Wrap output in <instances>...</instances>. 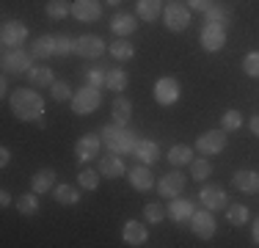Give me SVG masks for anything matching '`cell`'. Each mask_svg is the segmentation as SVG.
<instances>
[{
    "label": "cell",
    "instance_id": "12",
    "mask_svg": "<svg viewBox=\"0 0 259 248\" xmlns=\"http://www.w3.org/2000/svg\"><path fill=\"white\" fill-rule=\"evenodd\" d=\"M199 201L204 204L207 210H212V213L229 207V196H226V190L221 188V185H204V188L199 190Z\"/></svg>",
    "mask_w": 259,
    "mask_h": 248
},
{
    "label": "cell",
    "instance_id": "2",
    "mask_svg": "<svg viewBox=\"0 0 259 248\" xmlns=\"http://www.w3.org/2000/svg\"><path fill=\"white\" fill-rule=\"evenodd\" d=\"M100 135H102V144L113 154H133L135 144H138V135L133 130H127V124H116V121L102 127Z\"/></svg>",
    "mask_w": 259,
    "mask_h": 248
},
{
    "label": "cell",
    "instance_id": "35",
    "mask_svg": "<svg viewBox=\"0 0 259 248\" xmlns=\"http://www.w3.org/2000/svg\"><path fill=\"white\" fill-rule=\"evenodd\" d=\"M248 207H245V204H229V207H226V221L232 223V226H245V223H248Z\"/></svg>",
    "mask_w": 259,
    "mask_h": 248
},
{
    "label": "cell",
    "instance_id": "18",
    "mask_svg": "<svg viewBox=\"0 0 259 248\" xmlns=\"http://www.w3.org/2000/svg\"><path fill=\"white\" fill-rule=\"evenodd\" d=\"M165 213H168V218L174 223H190L193 218V201H188V198H168V207H165Z\"/></svg>",
    "mask_w": 259,
    "mask_h": 248
},
{
    "label": "cell",
    "instance_id": "39",
    "mask_svg": "<svg viewBox=\"0 0 259 248\" xmlns=\"http://www.w3.org/2000/svg\"><path fill=\"white\" fill-rule=\"evenodd\" d=\"M75 45H77V39H72V36H66V33H58L55 36V55H72L75 53Z\"/></svg>",
    "mask_w": 259,
    "mask_h": 248
},
{
    "label": "cell",
    "instance_id": "8",
    "mask_svg": "<svg viewBox=\"0 0 259 248\" xmlns=\"http://www.w3.org/2000/svg\"><path fill=\"white\" fill-rule=\"evenodd\" d=\"M28 42V25L20 20H6L0 28V45L3 47H22Z\"/></svg>",
    "mask_w": 259,
    "mask_h": 248
},
{
    "label": "cell",
    "instance_id": "24",
    "mask_svg": "<svg viewBox=\"0 0 259 248\" xmlns=\"http://www.w3.org/2000/svg\"><path fill=\"white\" fill-rule=\"evenodd\" d=\"M55 179H58V174L55 169H39L33 174V179H30V190H36V193H50L55 188Z\"/></svg>",
    "mask_w": 259,
    "mask_h": 248
},
{
    "label": "cell",
    "instance_id": "44",
    "mask_svg": "<svg viewBox=\"0 0 259 248\" xmlns=\"http://www.w3.org/2000/svg\"><path fill=\"white\" fill-rule=\"evenodd\" d=\"M212 3H215V0H188V6H190L193 11H207Z\"/></svg>",
    "mask_w": 259,
    "mask_h": 248
},
{
    "label": "cell",
    "instance_id": "14",
    "mask_svg": "<svg viewBox=\"0 0 259 248\" xmlns=\"http://www.w3.org/2000/svg\"><path fill=\"white\" fill-rule=\"evenodd\" d=\"M135 30H138V17L135 14H130V11H116V14L110 17V33H113L116 39H127Z\"/></svg>",
    "mask_w": 259,
    "mask_h": 248
},
{
    "label": "cell",
    "instance_id": "36",
    "mask_svg": "<svg viewBox=\"0 0 259 248\" xmlns=\"http://www.w3.org/2000/svg\"><path fill=\"white\" fill-rule=\"evenodd\" d=\"M100 177H102L100 169H97V171L94 169H83L77 174V185L83 190H97V188H100Z\"/></svg>",
    "mask_w": 259,
    "mask_h": 248
},
{
    "label": "cell",
    "instance_id": "31",
    "mask_svg": "<svg viewBox=\"0 0 259 248\" xmlns=\"http://www.w3.org/2000/svg\"><path fill=\"white\" fill-rule=\"evenodd\" d=\"M108 53L113 61H133L135 58V47L127 39H116L113 45H108Z\"/></svg>",
    "mask_w": 259,
    "mask_h": 248
},
{
    "label": "cell",
    "instance_id": "34",
    "mask_svg": "<svg viewBox=\"0 0 259 248\" xmlns=\"http://www.w3.org/2000/svg\"><path fill=\"white\" fill-rule=\"evenodd\" d=\"M229 20H232V14H229V9L226 6H218V3H212L209 9L204 11V22H212V25H229Z\"/></svg>",
    "mask_w": 259,
    "mask_h": 248
},
{
    "label": "cell",
    "instance_id": "30",
    "mask_svg": "<svg viewBox=\"0 0 259 248\" xmlns=\"http://www.w3.org/2000/svg\"><path fill=\"white\" fill-rule=\"evenodd\" d=\"M53 196H55V201L64 204V207H72V204L80 201V190L75 188V185H64V182L53 188Z\"/></svg>",
    "mask_w": 259,
    "mask_h": 248
},
{
    "label": "cell",
    "instance_id": "20",
    "mask_svg": "<svg viewBox=\"0 0 259 248\" xmlns=\"http://www.w3.org/2000/svg\"><path fill=\"white\" fill-rule=\"evenodd\" d=\"M146 237H149V229H146L144 221H127L124 229H121V240H124L127 245H133V248L144 245Z\"/></svg>",
    "mask_w": 259,
    "mask_h": 248
},
{
    "label": "cell",
    "instance_id": "33",
    "mask_svg": "<svg viewBox=\"0 0 259 248\" xmlns=\"http://www.w3.org/2000/svg\"><path fill=\"white\" fill-rule=\"evenodd\" d=\"M45 11H47V17H50V20L61 22L64 17L72 14V3H69V0H47Z\"/></svg>",
    "mask_w": 259,
    "mask_h": 248
},
{
    "label": "cell",
    "instance_id": "49",
    "mask_svg": "<svg viewBox=\"0 0 259 248\" xmlns=\"http://www.w3.org/2000/svg\"><path fill=\"white\" fill-rule=\"evenodd\" d=\"M251 237H254V243L259 245V218L254 221V226H251Z\"/></svg>",
    "mask_w": 259,
    "mask_h": 248
},
{
    "label": "cell",
    "instance_id": "23",
    "mask_svg": "<svg viewBox=\"0 0 259 248\" xmlns=\"http://www.w3.org/2000/svg\"><path fill=\"white\" fill-rule=\"evenodd\" d=\"M163 0H135V17L144 22H155L157 17H163Z\"/></svg>",
    "mask_w": 259,
    "mask_h": 248
},
{
    "label": "cell",
    "instance_id": "26",
    "mask_svg": "<svg viewBox=\"0 0 259 248\" xmlns=\"http://www.w3.org/2000/svg\"><path fill=\"white\" fill-rule=\"evenodd\" d=\"M168 163L174 166V169H180V166H190L193 163V149H190L188 144H177V146H171L168 149Z\"/></svg>",
    "mask_w": 259,
    "mask_h": 248
},
{
    "label": "cell",
    "instance_id": "7",
    "mask_svg": "<svg viewBox=\"0 0 259 248\" xmlns=\"http://www.w3.org/2000/svg\"><path fill=\"white\" fill-rule=\"evenodd\" d=\"M180 94H182V89H180V80L177 77H160L155 83V102L163 105V108L177 105L180 102Z\"/></svg>",
    "mask_w": 259,
    "mask_h": 248
},
{
    "label": "cell",
    "instance_id": "16",
    "mask_svg": "<svg viewBox=\"0 0 259 248\" xmlns=\"http://www.w3.org/2000/svg\"><path fill=\"white\" fill-rule=\"evenodd\" d=\"M72 17L77 22H97L102 17V0H72Z\"/></svg>",
    "mask_w": 259,
    "mask_h": 248
},
{
    "label": "cell",
    "instance_id": "15",
    "mask_svg": "<svg viewBox=\"0 0 259 248\" xmlns=\"http://www.w3.org/2000/svg\"><path fill=\"white\" fill-rule=\"evenodd\" d=\"M105 53V39L102 36H97V33H83L77 39V45H75V55H80V58H100V55Z\"/></svg>",
    "mask_w": 259,
    "mask_h": 248
},
{
    "label": "cell",
    "instance_id": "50",
    "mask_svg": "<svg viewBox=\"0 0 259 248\" xmlns=\"http://www.w3.org/2000/svg\"><path fill=\"white\" fill-rule=\"evenodd\" d=\"M105 3H108V6H119L121 0H105Z\"/></svg>",
    "mask_w": 259,
    "mask_h": 248
},
{
    "label": "cell",
    "instance_id": "40",
    "mask_svg": "<svg viewBox=\"0 0 259 248\" xmlns=\"http://www.w3.org/2000/svg\"><path fill=\"white\" fill-rule=\"evenodd\" d=\"M50 94L55 102H72V97H75V91L69 89V86L64 83V80H55V83L50 86Z\"/></svg>",
    "mask_w": 259,
    "mask_h": 248
},
{
    "label": "cell",
    "instance_id": "9",
    "mask_svg": "<svg viewBox=\"0 0 259 248\" xmlns=\"http://www.w3.org/2000/svg\"><path fill=\"white\" fill-rule=\"evenodd\" d=\"M199 42L207 53H221V50L226 47V28L224 25L204 22V28H201V33H199Z\"/></svg>",
    "mask_w": 259,
    "mask_h": 248
},
{
    "label": "cell",
    "instance_id": "27",
    "mask_svg": "<svg viewBox=\"0 0 259 248\" xmlns=\"http://www.w3.org/2000/svg\"><path fill=\"white\" fill-rule=\"evenodd\" d=\"M30 53H33V58H53L55 55V36L53 33L39 36V39L30 45Z\"/></svg>",
    "mask_w": 259,
    "mask_h": 248
},
{
    "label": "cell",
    "instance_id": "29",
    "mask_svg": "<svg viewBox=\"0 0 259 248\" xmlns=\"http://www.w3.org/2000/svg\"><path fill=\"white\" fill-rule=\"evenodd\" d=\"M110 110H113V121L116 124H130V119H133V102H130L127 97H121V94L113 99Z\"/></svg>",
    "mask_w": 259,
    "mask_h": 248
},
{
    "label": "cell",
    "instance_id": "48",
    "mask_svg": "<svg viewBox=\"0 0 259 248\" xmlns=\"http://www.w3.org/2000/svg\"><path fill=\"white\" fill-rule=\"evenodd\" d=\"M11 204V193L9 190H0V207H9Z\"/></svg>",
    "mask_w": 259,
    "mask_h": 248
},
{
    "label": "cell",
    "instance_id": "21",
    "mask_svg": "<svg viewBox=\"0 0 259 248\" xmlns=\"http://www.w3.org/2000/svg\"><path fill=\"white\" fill-rule=\"evenodd\" d=\"M100 174L105 179H119V177H124L127 174V166H124V160L119 157V154H105V157H100Z\"/></svg>",
    "mask_w": 259,
    "mask_h": 248
},
{
    "label": "cell",
    "instance_id": "10",
    "mask_svg": "<svg viewBox=\"0 0 259 248\" xmlns=\"http://www.w3.org/2000/svg\"><path fill=\"white\" fill-rule=\"evenodd\" d=\"M190 229H193V234L199 240H209L215 237V232H218V223H215V215L212 210H199V213H193V218H190Z\"/></svg>",
    "mask_w": 259,
    "mask_h": 248
},
{
    "label": "cell",
    "instance_id": "5",
    "mask_svg": "<svg viewBox=\"0 0 259 248\" xmlns=\"http://www.w3.org/2000/svg\"><path fill=\"white\" fill-rule=\"evenodd\" d=\"M163 25L171 30V33H182V30L190 25V6L168 0V6L163 9Z\"/></svg>",
    "mask_w": 259,
    "mask_h": 248
},
{
    "label": "cell",
    "instance_id": "11",
    "mask_svg": "<svg viewBox=\"0 0 259 248\" xmlns=\"http://www.w3.org/2000/svg\"><path fill=\"white\" fill-rule=\"evenodd\" d=\"M185 174L182 171H168L165 177H160V182H157V193L160 198H177V196H182V190H185Z\"/></svg>",
    "mask_w": 259,
    "mask_h": 248
},
{
    "label": "cell",
    "instance_id": "25",
    "mask_svg": "<svg viewBox=\"0 0 259 248\" xmlns=\"http://www.w3.org/2000/svg\"><path fill=\"white\" fill-rule=\"evenodd\" d=\"M28 83L33 86V89H50V86L55 83V74L50 66H30L28 69Z\"/></svg>",
    "mask_w": 259,
    "mask_h": 248
},
{
    "label": "cell",
    "instance_id": "4",
    "mask_svg": "<svg viewBox=\"0 0 259 248\" xmlns=\"http://www.w3.org/2000/svg\"><path fill=\"white\" fill-rule=\"evenodd\" d=\"M100 105H102V91L94 89V86H89V83H85L83 89H77L75 97H72V110H75L77 116H91Z\"/></svg>",
    "mask_w": 259,
    "mask_h": 248
},
{
    "label": "cell",
    "instance_id": "46",
    "mask_svg": "<svg viewBox=\"0 0 259 248\" xmlns=\"http://www.w3.org/2000/svg\"><path fill=\"white\" fill-rule=\"evenodd\" d=\"M248 127H251V133H254V135H256V138H259V113H256V116H251V121H248Z\"/></svg>",
    "mask_w": 259,
    "mask_h": 248
},
{
    "label": "cell",
    "instance_id": "19",
    "mask_svg": "<svg viewBox=\"0 0 259 248\" xmlns=\"http://www.w3.org/2000/svg\"><path fill=\"white\" fill-rule=\"evenodd\" d=\"M133 157L144 166H155L160 160V146L157 141H149V138H138V144L133 149Z\"/></svg>",
    "mask_w": 259,
    "mask_h": 248
},
{
    "label": "cell",
    "instance_id": "47",
    "mask_svg": "<svg viewBox=\"0 0 259 248\" xmlns=\"http://www.w3.org/2000/svg\"><path fill=\"white\" fill-rule=\"evenodd\" d=\"M0 94L9 97V74H6V72H3V80H0Z\"/></svg>",
    "mask_w": 259,
    "mask_h": 248
},
{
    "label": "cell",
    "instance_id": "28",
    "mask_svg": "<svg viewBox=\"0 0 259 248\" xmlns=\"http://www.w3.org/2000/svg\"><path fill=\"white\" fill-rule=\"evenodd\" d=\"M127 83H130V74L124 69H119V66L108 69V74H105V89L116 91V94H121V91L127 89Z\"/></svg>",
    "mask_w": 259,
    "mask_h": 248
},
{
    "label": "cell",
    "instance_id": "38",
    "mask_svg": "<svg viewBox=\"0 0 259 248\" xmlns=\"http://www.w3.org/2000/svg\"><path fill=\"white\" fill-rule=\"evenodd\" d=\"M243 127V116H240V110H224V116H221V130H226V133H234V130Z\"/></svg>",
    "mask_w": 259,
    "mask_h": 248
},
{
    "label": "cell",
    "instance_id": "43",
    "mask_svg": "<svg viewBox=\"0 0 259 248\" xmlns=\"http://www.w3.org/2000/svg\"><path fill=\"white\" fill-rule=\"evenodd\" d=\"M105 69H89L85 72V80H89V86H94V89H105Z\"/></svg>",
    "mask_w": 259,
    "mask_h": 248
},
{
    "label": "cell",
    "instance_id": "45",
    "mask_svg": "<svg viewBox=\"0 0 259 248\" xmlns=\"http://www.w3.org/2000/svg\"><path fill=\"white\" fill-rule=\"evenodd\" d=\"M9 163H11V149L9 146H0V166L6 169Z\"/></svg>",
    "mask_w": 259,
    "mask_h": 248
},
{
    "label": "cell",
    "instance_id": "41",
    "mask_svg": "<svg viewBox=\"0 0 259 248\" xmlns=\"http://www.w3.org/2000/svg\"><path fill=\"white\" fill-rule=\"evenodd\" d=\"M165 215H168V213H165L163 204H146V207H144V218L149 223H163Z\"/></svg>",
    "mask_w": 259,
    "mask_h": 248
},
{
    "label": "cell",
    "instance_id": "22",
    "mask_svg": "<svg viewBox=\"0 0 259 248\" xmlns=\"http://www.w3.org/2000/svg\"><path fill=\"white\" fill-rule=\"evenodd\" d=\"M232 185L237 190H243V193H259V171H251V169L234 171Z\"/></svg>",
    "mask_w": 259,
    "mask_h": 248
},
{
    "label": "cell",
    "instance_id": "1",
    "mask_svg": "<svg viewBox=\"0 0 259 248\" xmlns=\"http://www.w3.org/2000/svg\"><path fill=\"white\" fill-rule=\"evenodd\" d=\"M9 108L20 121H39L45 116V99L33 89H14L9 94Z\"/></svg>",
    "mask_w": 259,
    "mask_h": 248
},
{
    "label": "cell",
    "instance_id": "3",
    "mask_svg": "<svg viewBox=\"0 0 259 248\" xmlns=\"http://www.w3.org/2000/svg\"><path fill=\"white\" fill-rule=\"evenodd\" d=\"M0 64H3L6 74H28V69L33 66V53L22 47H3Z\"/></svg>",
    "mask_w": 259,
    "mask_h": 248
},
{
    "label": "cell",
    "instance_id": "13",
    "mask_svg": "<svg viewBox=\"0 0 259 248\" xmlns=\"http://www.w3.org/2000/svg\"><path fill=\"white\" fill-rule=\"evenodd\" d=\"M100 152H102V135H83V138H77V144H75L77 163H91V160H97Z\"/></svg>",
    "mask_w": 259,
    "mask_h": 248
},
{
    "label": "cell",
    "instance_id": "32",
    "mask_svg": "<svg viewBox=\"0 0 259 248\" xmlns=\"http://www.w3.org/2000/svg\"><path fill=\"white\" fill-rule=\"evenodd\" d=\"M39 210H41V204H39V193L36 190H30L25 196H17V213L20 215H36Z\"/></svg>",
    "mask_w": 259,
    "mask_h": 248
},
{
    "label": "cell",
    "instance_id": "37",
    "mask_svg": "<svg viewBox=\"0 0 259 248\" xmlns=\"http://www.w3.org/2000/svg\"><path fill=\"white\" fill-rule=\"evenodd\" d=\"M209 174H212V166H209L207 157H196L193 163H190V177H193L196 182H204Z\"/></svg>",
    "mask_w": 259,
    "mask_h": 248
},
{
    "label": "cell",
    "instance_id": "42",
    "mask_svg": "<svg viewBox=\"0 0 259 248\" xmlns=\"http://www.w3.org/2000/svg\"><path fill=\"white\" fill-rule=\"evenodd\" d=\"M243 72L248 77H259V50H254V53H248L243 58Z\"/></svg>",
    "mask_w": 259,
    "mask_h": 248
},
{
    "label": "cell",
    "instance_id": "17",
    "mask_svg": "<svg viewBox=\"0 0 259 248\" xmlns=\"http://www.w3.org/2000/svg\"><path fill=\"white\" fill-rule=\"evenodd\" d=\"M127 179H130V185H133L138 193H146V190L155 188V174H152V166H144V163H138L135 169H130Z\"/></svg>",
    "mask_w": 259,
    "mask_h": 248
},
{
    "label": "cell",
    "instance_id": "6",
    "mask_svg": "<svg viewBox=\"0 0 259 248\" xmlns=\"http://www.w3.org/2000/svg\"><path fill=\"white\" fill-rule=\"evenodd\" d=\"M226 149V130H207L196 138V152L209 157V154H221Z\"/></svg>",
    "mask_w": 259,
    "mask_h": 248
}]
</instances>
